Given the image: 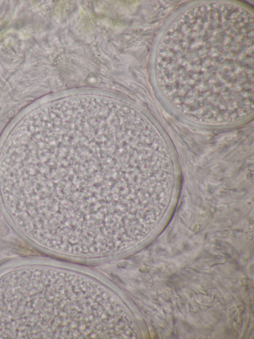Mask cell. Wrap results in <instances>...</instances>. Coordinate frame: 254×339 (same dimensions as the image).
Listing matches in <instances>:
<instances>
[{"label":"cell","mask_w":254,"mask_h":339,"mask_svg":"<svg viewBox=\"0 0 254 339\" xmlns=\"http://www.w3.org/2000/svg\"><path fill=\"white\" fill-rule=\"evenodd\" d=\"M254 17L225 2L178 16L158 49L159 85L170 103L200 122H236L254 111Z\"/></svg>","instance_id":"6da1fadb"},{"label":"cell","mask_w":254,"mask_h":339,"mask_svg":"<svg viewBox=\"0 0 254 339\" xmlns=\"http://www.w3.org/2000/svg\"><path fill=\"white\" fill-rule=\"evenodd\" d=\"M146 172L134 124L97 114L50 133L40 176L51 210L80 222L102 224L135 209Z\"/></svg>","instance_id":"7a4b0ae2"}]
</instances>
